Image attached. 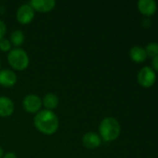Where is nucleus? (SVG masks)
I'll return each mask as SVG.
<instances>
[{
	"label": "nucleus",
	"instance_id": "1",
	"mask_svg": "<svg viewBox=\"0 0 158 158\" xmlns=\"http://www.w3.org/2000/svg\"><path fill=\"white\" fill-rule=\"evenodd\" d=\"M34 125L41 133L45 135L54 134L60 125L58 116L52 110H40L34 118Z\"/></svg>",
	"mask_w": 158,
	"mask_h": 158
},
{
	"label": "nucleus",
	"instance_id": "2",
	"mask_svg": "<svg viewBox=\"0 0 158 158\" xmlns=\"http://www.w3.org/2000/svg\"><path fill=\"white\" fill-rule=\"evenodd\" d=\"M121 128L118 120L113 117L104 118L99 127V135L105 142H113L120 135Z\"/></svg>",
	"mask_w": 158,
	"mask_h": 158
},
{
	"label": "nucleus",
	"instance_id": "3",
	"mask_svg": "<svg viewBox=\"0 0 158 158\" xmlns=\"http://www.w3.org/2000/svg\"><path fill=\"white\" fill-rule=\"evenodd\" d=\"M7 62L14 69L23 70L29 65V56L24 49L16 47L8 52Z\"/></svg>",
	"mask_w": 158,
	"mask_h": 158
},
{
	"label": "nucleus",
	"instance_id": "4",
	"mask_svg": "<svg viewBox=\"0 0 158 158\" xmlns=\"http://www.w3.org/2000/svg\"><path fill=\"white\" fill-rule=\"evenodd\" d=\"M138 82L145 88H149L153 86L156 80V75L155 70L151 67H144L142 68L137 76Z\"/></svg>",
	"mask_w": 158,
	"mask_h": 158
},
{
	"label": "nucleus",
	"instance_id": "5",
	"mask_svg": "<svg viewBox=\"0 0 158 158\" xmlns=\"http://www.w3.org/2000/svg\"><path fill=\"white\" fill-rule=\"evenodd\" d=\"M16 18H17V20L20 24H23V25L29 24L34 18V10L29 5V3L22 4L17 9Z\"/></svg>",
	"mask_w": 158,
	"mask_h": 158
},
{
	"label": "nucleus",
	"instance_id": "6",
	"mask_svg": "<svg viewBox=\"0 0 158 158\" xmlns=\"http://www.w3.org/2000/svg\"><path fill=\"white\" fill-rule=\"evenodd\" d=\"M22 106L26 112L36 114L42 107V99L36 94H28L22 100Z\"/></svg>",
	"mask_w": 158,
	"mask_h": 158
},
{
	"label": "nucleus",
	"instance_id": "7",
	"mask_svg": "<svg viewBox=\"0 0 158 158\" xmlns=\"http://www.w3.org/2000/svg\"><path fill=\"white\" fill-rule=\"evenodd\" d=\"M82 143L88 149H96L102 144V138L98 133L88 131L83 135Z\"/></svg>",
	"mask_w": 158,
	"mask_h": 158
},
{
	"label": "nucleus",
	"instance_id": "8",
	"mask_svg": "<svg viewBox=\"0 0 158 158\" xmlns=\"http://www.w3.org/2000/svg\"><path fill=\"white\" fill-rule=\"evenodd\" d=\"M29 5L38 12H49L56 6L55 0H31Z\"/></svg>",
	"mask_w": 158,
	"mask_h": 158
},
{
	"label": "nucleus",
	"instance_id": "9",
	"mask_svg": "<svg viewBox=\"0 0 158 158\" xmlns=\"http://www.w3.org/2000/svg\"><path fill=\"white\" fill-rule=\"evenodd\" d=\"M17 82L16 73L8 69H4L0 70V85L4 87H12Z\"/></svg>",
	"mask_w": 158,
	"mask_h": 158
},
{
	"label": "nucleus",
	"instance_id": "10",
	"mask_svg": "<svg viewBox=\"0 0 158 158\" xmlns=\"http://www.w3.org/2000/svg\"><path fill=\"white\" fill-rule=\"evenodd\" d=\"M138 8L142 14L149 18L156 13L157 4L154 0H140L138 2Z\"/></svg>",
	"mask_w": 158,
	"mask_h": 158
},
{
	"label": "nucleus",
	"instance_id": "11",
	"mask_svg": "<svg viewBox=\"0 0 158 158\" xmlns=\"http://www.w3.org/2000/svg\"><path fill=\"white\" fill-rule=\"evenodd\" d=\"M14 103L10 98L5 95L0 96V117H9L14 112Z\"/></svg>",
	"mask_w": 158,
	"mask_h": 158
},
{
	"label": "nucleus",
	"instance_id": "12",
	"mask_svg": "<svg viewBox=\"0 0 158 158\" xmlns=\"http://www.w3.org/2000/svg\"><path fill=\"white\" fill-rule=\"evenodd\" d=\"M129 56L134 62L142 63L145 61V59L147 57V54L143 47L137 45V46H133L129 50Z\"/></svg>",
	"mask_w": 158,
	"mask_h": 158
},
{
	"label": "nucleus",
	"instance_id": "13",
	"mask_svg": "<svg viewBox=\"0 0 158 158\" xmlns=\"http://www.w3.org/2000/svg\"><path fill=\"white\" fill-rule=\"evenodd\" d=\"M59 102V97L53 93H47L42 98V106H44L47 110L55 109L58 106Z\"/></svg>",
	"mask_w": 158,
	"mask_h": 158
},
{
	"label": "nucleus",
	"instance_id": "14",
	"mask_svg": "<svg viewBox=\"0 0 158 158\" xmlns=\"http://www.w3.org/2000/svg\"><path fill=\"white\" fill-rule=\"evenodd\" d=\"M9 41L11 44L15 46H20L24 42V33L20 30H14L10 33Z\"/></svg>",
	"mask_w": 158,
	"mask_h": 158
},
{
	"label": "nucleus",
	"instance_id": "15",
	"mask_svg": "<svg viewBox=\"0 0 158 158\" xmlns=\"http://www.w3.org/2000/svg\"><path fill=\"white\" fill-rule=\"evenodd\" d=\"M147 56L151 57H155L158 56V44L157 43H150L147 44L145 48Z\"/></svg>",
	"mask_w": 158,
	"mask_h": 158
},
{
	"label": "nucleus",
	"instance_id": "16",
	"mask_svg": "<svg viewBox=\"0 0 158 158\" xmlns=\"http://www.w3.org/2000/svg\"><path fill=\"white\" fill-rule=\"evenodd\" d=\"M11 43L8 39L4 38L0 40V50L2 52H9L11 50Z\"/></svg>",
	"mask_w": 158,
	"mask_h": 158
},
{
	"label": "nucleus",
	"instance_id": "17",
	"mask_svg": "<svg viewBox=\"0 0 158 158\" xmlns=\"http://www.w3.org/2000/svg\"><path fill=\"white\" fill-rule=\"evenodd\" d=\"M6 33H7V25L2 19H0V40L5 38Z\"/></svg>",
	"mask_w": 158,
	"mask_h": 158
},
{
	"label": "nucleus",
	"instance_id": "18",
	"mask_svg": "<svg viewBox=\"0 0 158 158\" xmlns=\"http://www.w3.org/2000/svg\"><path fill=\"white\" fill-rule=\"evenodd\" d=\"M152 66H153V69H156V71H158V56L153 57Z\"/></svg>",
	"mask_w": 158,
	"mask_h": 158
},
{
	"label": "nucleus",
	"instance_id": "19",
	"mask_svg": "<svg viewBox=\"0 0 158 158\" xmlns=\"http://www.w3.org/2000/svg\"><path fill=\"white\" fill-rule=\"evenodd\" d=\"M142 25H143V27H145V28H149V27L152 25V22H151L150 18H146V19H144L142 20Z\"/></svg>",
	"mask_w": 158,
	"mask_h": 158
},
{
	"label": "nucleus",
	"instance_id": "20",
	"mask_svg": "<svg viewBox=\"0 0 158 158\" xmlns=\"http://www.w3.org/2000/svg\"><path fill=\"white\" fill-rule=\"evenodd\" d=\"M2 158H18V157H17L16 154H14V153H12V152H8V153H7V154H4V156H3V157Z\"/></svg>",
	"mask_w": 158,
	"mask_h": 158
},
{
	"label": "nucleus",
	"instance_id": "21",
	"mask_svg": "<svg viewBox=\"0 0 158 158\" xmlns=\"http://www.w3.org/2000/svg\"><path fill=\"white\" fill-rule=\"evenodd\" d=\"M3 156H4V151H3V149L1 148V146H0V158L3 157Z\"/></svg>",
	"mask_w": 158,
	"mask_h": 158
},
{
	"label": "nucleus",
	"instance_id": "22",
	"mask_svg": "<svg viewBox=\"0 0 158 158\" xmlns=\"http://www.w3.org/2000/svg\"><path fill=\"white\" fill-rule=\"evenodd\" d=\"M0 66H1V60H0Z\"/></svg>",
	"mask_w": 158,
	"mask_h": 158
}]
</instances>
